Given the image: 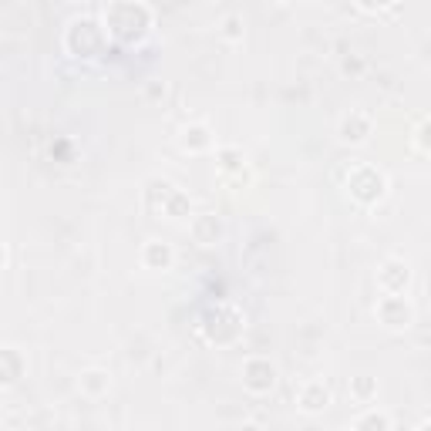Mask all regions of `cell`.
Segmentation results:
<instances>
[{"instance_id":"1","label":"cell","mask_w":431,"mask_h":431,"mask_svg":"<svg viewBox=\"0 0 431 431\" xmlns=\"http://www.w3.org/2000/svg\"><path fill=\"white\" fill-rule=\"evenodd\" d=\"M367 425H388V418H381V414H370V418H361V421H357V428H367Z\"/></svg>"}]
</instances>
